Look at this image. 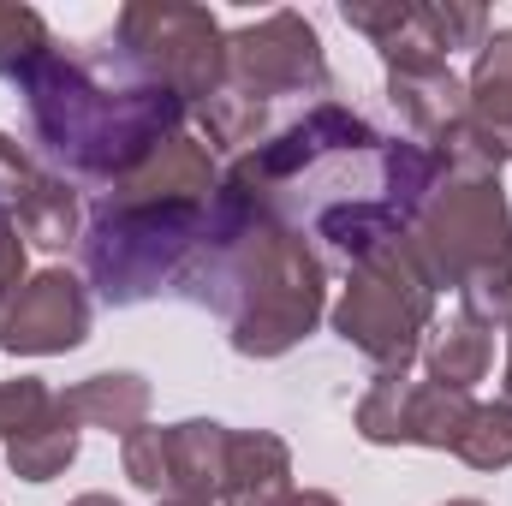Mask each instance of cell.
Masks as SVG:
<instances>
[{
	"instance_id": "1",
	"label": "cell",
	"mask_w": 512,
	"mask_h": 506,
	"mask_svg": "<svg viewBox=\"0 0 512 506\" xmlns=\"http://www.w3.org/2000/svg\"><path fill=\"white\" fill-rule=\"evenodd\" d=\"M197 304L221 310L227 340L239 358H280L304 334H316L328 310V268L310 251V239L274 215L215 191L209 203V239L179 280Z\"/></svg>"
},
{
	"instance_id": "2",
	"label": "cell",
	"mask_w": 512,
	"mask_h": 506,
	"mask_svg": "<svg viewBox=\"0 0 512 506\" xmlns=\"http://www.w3.org/2000/svg\"><path fill=\"white\" fill-rule=\"evenodd\" d=\"M24 102L48 161L108 185H120L155 143L185 131L191 114L173 90L143 78L120 48H90V54L54 48L24 78Z\"/></svg>"
},
{
	"instance_id": "3",
	"label": "cell",
	"mask_w": 512,
	"mask_h": 506,
	"mask_svg": "<svg viewBox=\"0 0 512 506\" xmlns=\"http://www.w3.org/2000/svg\"><path fill=\"white\" fill-rule=\"evenodd\" d=\"M405 251L465 316L489 328L512 322V203L495 167H441L435 191L405 221Z\"/></svg>"
},
{
	"instance_id": "4",
	"label": "cell",
	"mask_w": 512,
	"mask_h": 506,
	"mask_svg": "<svg viewBox=\"0 0 512 506\" xmlns=\"http://www.w3.org/2000/svg\"><path fill=\"white\" fill-rule=\"evenodd\" d=\"M209 239V203H126L102 197L84 227V274L108 304H143L179 286Z\"/></svg>"
},
{
	"instance_id": "5",
	"label": "cell",
	"mask_w": 512,
	"mask_h": 506,
	"mask_svg": "<svg viewBox=\"0 0 512 506\" xmlns=\"http://www.w3.org/2000/svg\"><path fill=\"white\" fill-rule=\"evenodd\" d=\"M435 328V286L405 251V233L346 268L334 334L376 364V376H411L423 334Z\"/></svg>"
},
{
	"instance_id": "6",
	"label": "cell",
	"mask_w": 512,
	"mask_h": 506,
	"mask_svg": "<svg viewBox=\"0 0 512 506\" xmlns=\"http://www.w3.org/2000/svg\"><path fill=\"white\" fill-rule=\"evenodd\" d=\"M114 42L143 78L173 90L191 114L227 84V30L209 6L185 0H131L114 18Z\"/></svg>"
},
{
	"instance_id": "7",
	"label": "cell",
	"mask_w": 512,
	"mask_h": 506,
	"mask_svg": "<svg viewBox=\"0 0 512 506\" xmlns=\"http://www.w3.org/2000/svg\"><path fill=\"white\" fill-rule=\"evenodd\" d=\"M227 90L251 102L280 96H322L328 90V54L304 12H268L256 24L227 30Z\"/></svg>"
},
{
	"instance_id": "8",
	"label": "cell",
	"mask_w": 512,
	"mask_h": 506,
	"mask_svg": "<svg viewBox=\"0 0 512 506\" xmlns=\"http://www.w3.org/2000/svg\"><path fill=\"white\" fill-rule=\"evenodd\" d=\"M471 393H453L441 381L417 376H376V387L358 399V435L370 447H435L453 453L465 417H471Z\"/></svg>"
},
{
	"instance_id": "9",
	"label": "cell",
	"mask_w": 512,
	"mask_h": 506,
	"mask_svg": "<svg viewBox=\"0 0 512 506\" xmlns=\"http://www.w3.org/2000/svg\"><path fill=\"white\" fill-rule=\"evenodd\" d=\"M90 340V286L72 268H36L0 304V352L6 358H60Z\"/></svg>"
},
{
	"instance_id": "10",
	"label": "cell",
	"mask_w": 512,
	"mask_h": 506,
	"mask_svg": "<svg viewBox=\"0 0 512 506\" xmlns=\"http://www.w3.org/2000/svg\"><path fill=\"white\" fill-rule=\"evenodd\" d=\"M215 191H221L215 155L191 131H173L167 143H155L131 167L120 185H108V197H126V203H215Z\"/></svg>"
},
{
	"instance_id": "11",
	"label": "cell",
	"mask_w": 512,
	"mask_h": 506,
	"mask_svg": "<svg viewBox=\"0 0 512 506\" xmlns=\"http://www.w3.org/2000/svg\"><path fill=\"white\" fill-rule=\"evenodd\" d=\"M227 441L233 429L215 417H185L161 429V501H221V477H227Z\"/></svg>"
},
{
	"instance_id": "12",
	"label": "cell",
	"mask_w": 512,
	"mask_h": 506,
	"mask_svg": "<svg viewBox=\"0 0 512 506\" xmlns=\"http://www.w3.org/2000/svg\"><path fill=\"white\" fill-rule=\"evenodd\" d=\"M465 131L495 167L512 161V30H495L477 48V66L465 78Z\"/></svg>"
},
{
	"instance_id": "13",
	"label": "cell",
	"mask_w": 512,
	"mask_h": 506,
	"mask_svg": "<svg viewBox=\"0 0 512 506\" xmlns=\"http://www.w3.org/2000/svg\"><path fill=\"white\" fill-rule=\"evenodd\" d=\"M292 447L274 429H233L227 441V477L215 506H292Z\"/></svg>"
},
{
	"instance_id": "14",
	"label": "cell",
	"mask_w": 512,
	"mask_h": 506,
	"mask_svg": "<svg viewBox=\"0 0 512 506\" xmlns=\"http://www.w3.org/2000/svg\"><path fill=\"white\" fill-rule=\"evenodd\" d=\"M60 399H66V411L78 417V429H108V435H120V441H126L131 429L149 423V405H155L149 381L137 376V370H96V376L72 381Z\"/></svg>"
},
{
	"instance_id": "15",
	"label": "cell",
	"mask_w": 512,
	"mask_h": 506,
	"mask_svg": "<svg viewBox=\"0 0 512 506\" xmlns=\"http://www.w3.org/2000/svg\"><path fill=\"white\" fill-rule=\"evenodd\" d=\"M417 358H423L429 381H441L453 393H471L477 381L489 376V364H495V328L477 322V316H465V310H453L447 322H435L423 334V352Z\"/></svg>"
},
{
	"instance_id": "16",
	"label": "cell",
	"mask_w": 512,
	"mask_h": 506,
	"mask_svg": "<svg viewBox=\"0 0 512 506\" xmlns=\"http://www.w3.org/2000/svg\"><path fill=\"white\" fill-rule=\"evenodd\" d=\"M6 215H12L18 239H24V245H42V251H66V245L84 239V203H78V191H72L60 173H48V167L30 179V191H24Z\"/></svg>"
},
{
	"instance_id": "17",
	"label": "cell",
	"mask_w": 512,
	"mask_h": 506,
	"mask_svg": "<svg viewBox=\"0 0 512 506\" xmlns=\"http://www.w3.org/2000/svg\"><path fill=\"white\" fill-rule=\"evenodd\" d=\"M78 417L66 411V399H54V411L36 423V429H24L18 441H6V465H12V477H24V483H54V477H66V465L78 459Z\"/></svg>"
},
{
	"instance_id": "18",
	"label": "cell",
	"mask_w": 512,
	"mask_h": 506,
	"mask_svg": "<svg viewBox=\"0 0 512 506\" xmlns=\"http://www.w3.org/2000/svg\"><path fill=\"white\" fill-rule=\"evenodd\" d=\"M48 54H54V36H48L42 12H36V6H12V0H0V78L24 84Z\"/></svg>"
},
{
	"instance_id": "19",
	"label": "cell",
	"mask_w": 512,
	"mask_h": 506,
	"mask_svg": "<svg viewBox=\"0 0 512 506\" xmlns=\"http://www.w3.org/2000/svg\"><path fill=\"white\" fill-rule=\"evenodd\" d=\"M453 453L471 465V471H507L512 465V405H471V417H465V429H459V441H453Z\"/></svg>"
},
{
	"instance_id": "20",
	"label": "cell",
	"mask_w": 512,
	"mask_h": 506,
	"mask_svg": "<svg viewBox=\"0 0 512 506\" xmlns=\"http://www.w3.org/2000/svg\"><path fill=\"white\" fill-rule=\"evenodd\" d=\"M411 12H417L423 36H429L441 54H453V48H483V42H489V12L471 6V0H411Z\"/></svg>"
},
{
	"instance_id": "21",
	"label": "cell",
	"mask_w": 512,
	"mask_h": 506,
	"mask_svg": "<svg viewBox=\"0 0 512 506\" xmlns=\"http://www.w3.org/2000/svg\"><path fill=\"white\" fill-rule=\"evenodd\" d=\"M54 387L42 376H18V381H0V441H18L24 429H36L48 411H54Z\"/></svg>"
},
{
	"instance_id": "22",
	"label": "cell",
	"mask_w": 512,
	"mask_h": 506,
	"mask_svg": "<svg viewBox=\"0 0 512 506\" xmlns=\"http://www.w3.org/2000/svg\"><path fill=\"white\" fill-rule=\"evenodd\" d=\"M120 465H126V477L143 489V495L161 501V429H155V423L131 429L126 441H120Z\"/></svg>"
},
{
	"instance_id": "23",
	"label": "cell",
	"mask_w": 512,
	"mask_h": 506,
	"mask_svg": "<svg viewBox=\"0 0 512 506\" xmlns=\"http://www.w3.org/2000/svg\"><path fill=\"white\" fill-rule=\"evenodd\" d=\"M292 506H340V501H334L328 489H304V495H298V501H292Z\"/></svg>"
},
{
	"instance_id": "24",
	"label": "cell",
	"mask_w": 512,
	"mask_h": 506,
	"mask_svg": "<svg viewBox=\"0 0 512 506\" xmlns=\"http://www.w3.org/2000/svg\"><path fill=\"white\" fill-rule=\"evenodd\" d=\"M501 405H512V322H507V393H501Z\"/></svg>"
},
{
	"instance_id": "25",
	"label": "cell",
	"mask_w": 512,
	"mask_h": 506,
	"mask_svg": "<svg viewBox=\"0 0 512 506\" xmlns=\"http://www.w3.org/2000/svg\"><path fill=\"white\" fill-rule=\"evenodd\" d=\"M66 506H120L114 495H78V501H66Z\"/></svg>"
},
{
	"instance_id": "26",
	"label": "cell",
	"mask_w": 512,
	"mask_h": 506,
	"mask_svg": "<svg viewBox=\"0 0 512 506\" xmlns=\"http://www.w3.org/2000/svg\"><path fill=\"white\" fill-rule=\"evenodd\" d=\"M441 506H489V501H471V495H465V501H441Z\"/></svg>"
},
{
	"instance_id": "27",
	"label": "cell",
	"mask_w": 512,
	"mask_h": 506,
	"mask_svg": "<svg viewBox=\"0 0 512 506\" xmlns=\"http://www.w3.org/2000/svg\"><path fill=\"white\" fill-rule=\"evenodd\" d=\"M155 506H197V501H155Z\"/></svg>"
},
{
	"instance_id": "28",
	"label": "cell",
	"mask_w": 512,
	"mask_h": 506,
	"mask_svg": "<svg viewBox=\"0 0 512 506\" xmlns=\"http://www.w3.org/2000/svg\"><path fill=\"white\" fill-rule=\"evenodd\" d=\"M0 221H12V215H6V209H0Z\"/></svg>"
}]
</instances>
